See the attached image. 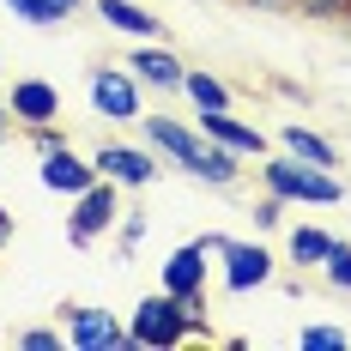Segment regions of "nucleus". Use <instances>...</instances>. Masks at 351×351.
Returning a JSON list of instances; mask_svg holds the SVG:
<instances>
[{
  "label": "nucleus",
  "mask_w": 351,
  "mask_h": 351,
  "mask_svg": "<svg viewBox=\"0 0 351 351\" xmlns=\"http://www.w3.org/2000/svg\"><path fill=\"white\" fill-rule=\"evenodd\" d=\"M91 104H97V115H109V121H134L140 115V91H134V79L128 73H91Z\"/></svg>",
  "instance_id": "nucleus-6"
},
{
  "label": "nucleus",
  "mask_w": 351,
  "mask_h": 351,
  "mask_svg": "<svg viewBox=\"0 0 351 351\" xmlns=\"http://www.w3.org/2000/svg\"><path fill=\"white\" fill-rule=\"evenodd\" d=\"M351 333H339V327H303V351H346Z\"/></svg>",
  "instance_id": "nucleus-20"
},
{
  "label": "nucleus",
  "mask_w": 351,
  "mask_h": 351,
  "mask_svg": "<svg viewBox=\"0 0 351 351\" xmlns=\"http://www.w3.org/2000/svg\"><path fill=\"white\" fill-rule=\"evenodd\" d=\"M182 339H194V321H188V309H182V297H145L140 309H134V327H128V346H182Z\"/></svg>",
  "instance_id": "nucleus-2"
},
{
  "label": "nucleus",
  "mask_w": 351,
  "mask_h": 351,
  "mask_svg": "<svg viewBox=\"0 0 351 351\" xmlns=\"http://www.w3.org/2000/svg\"><path fill=\"white\" fill-rule=\"evenodd\" d=\"M346 19H351V12H346Z\"/></svg>",
  "instance_id": "nucleus-28"
},
{
  "label": "nucleus",
  "mask_w": 351,
  "mask_h": 351,
  "mask_svg": "<svg viewBox=\"0 0 351 351\" xmlns=\"http://www.w3.org/2000/svg\"><path fill=\"white\" fill-rule=\"evenodd\" d=\"M145 134H152L158 152H170L188 176H206V182H218V188H224V182H237V152H230V145H218V140L206 145L200 134H188L182 121H170V115H152V121H145Z\"/></svg>",
  "instance_id": "nucleus-1"
},
{
  "label": "nucleus",
  "mask_w": 351,
  "mask_h": 351,
  "mask_svg": "<svg viewBox=\"0 0 351 351\" xmlns=\"http://www.w3.org/2000/svg\"><path fill=\"white\" fill-rule=\"evenodd\" d=\"M6 109H12V121L43 128V121H55V115H61V91H55V85H43V79H19Z\"/></svg>",
  "instance_id": "nucleus-8"
},
{
  "label": "nucleus",
  "mask_w": 351,
  "mask_h": 351,
  "mask_svg": "<svg viewBox=\"0 0 351 351\" xmlns=\"http://www.w3.org/2000/svg\"><path fill=\"white\" fill-rule=\"evenodd\" d=\"M261 176H267V188H273L279 200H315V206L339 200L333 170H315V164H303V158H273V164H261Z\"/></svg>",
  "instance_id": "nucleus-3"
},
{
  "label": "nucleus",
  "mask_w": 351,
  "mask_h": 351,
  "mask_svg": "<svg viewBox=\"0 0 351 351\" xmlns=\"http://www.w3.org/2000/svg\"><path fill=\"white\" fill-rule=\"evenodd\" d=\"M61 6H79V0H61Z\"/></svg>",
  "instance_id": "nucleus-27"
},
{
  "label": "nucleus",
  "mask_w": 351,
  "mask_h": 351,
  "mask_svg": "<svg viewBox=\"0 0 351 351\" xmlns=\"http://www.w3.org/2000/svg\"><path fill=\"white\" fill-rule=\"evenodd\" d=\"M303 12H321V19H346L351 12V0H297Z\"/></svg>",
  "instance_id": "nucleus-21"
},
{
  "label": "nucleus",
  "mask_w": 351,
  "mask_h": 351,
  "mask_svg": "<svg viewBox=\"0 0 351 351\" xmlns=\"http://www.w3.org/2000/svg\"><path fill=\"white\" fill-rule=\"evenodd\" d=\"M19 346H25V351H55V346H61V333H49V327H31Z\"/></svg>",
  "instance_id": "nucleus-23"
},
{
  "label": "nucleus",
  "mask_w": 351,
  "mask_h": 351,
  "mask_svg": "<svg viewBox=\"0 0 351 351\" xmlns=\"http://www.w3.org/2000/svg\"><path fill=\"white\" fill-rule=\"evenodd\" d=\"M321 273L339 285V291H351V248H346V243H333V248H327V261H321Z\"/></svg>",
  "instance_id": "nucleus-19"
},
{
  "label": "nucleus",
  "mask_w": 351,
  "mask_h": 351,
  "mask_svg": "<svg viewBox=\"0 0 351 351\" xmlns=\"http://www.w3.org/2000/svg\"><path fill=\"white\" fill-rule=\"evenodd\" d=\"M248 6H267V12H297V0H248Z\"/></svg>",
  "instance_id": "nucleus-24"
},
{
  "label": "nucleus",
  "mask_w": 351,
  "mask_h": 351,
  "mask_svg": "<svg viewBox=\"0 0 351 351\" xmlns=\"http://www.w3.org/2000/svg\"><path fill=\"white\" fill-rule=\"evenodd\" d=\"M273 279V254L261 243H224V285L230 291H254Z\"/></svg>",
  "instance_id": "nucleus-7"
},
{
  "label": "nucleus",
  "mask_w": 351,
  "mask_h": 351,
  "mask_svg": "<svg viewBox=\"0 0 351 351\" xmlns=\"http://www.w3.org/2000/svg\"><path fill=\"white\" fill-rule=\"evenodd\" d=\"M6 237H12V212L0 206V243H6Z\"/></svg>",
  "instance_id": "nucleus-25"
},
{
  "label": "nucleus",
  "mask_w": 351,
  "mask_h": 351,
  "mask_svg": "<svg viewBox=\"0 0 351 351\" xmlns=\"http://www.w3.org/2000/svg\"><path fill=\"white\" fill-rule=\"evenodd\" d=\"M182 91L200 104V115H206V109H230V91H224L212 73H200V67H188V73H182Z\"/></svg>",
  "instance_id": "nucleus-16"
},
{
  "label": "nucleus",
  "mask_w": 351,
  "mask_h": 351,
  "mask_svg": "<svg viewBox=\"0 0 351 351\" xmlns=\"http://www.w3.org/2000/svg\"><path fill=\"white\" fill-rule=\"evenodd\" d=\"M164 291H176V297H194V291H206V248H200V243L176 248L170 261H164Z\"/></svg>",
  "instance_id": "nucleus-11"
},
{
  "label": "nucleus",
  "mask_w": 351,
  "mask_h": 351,
  "mask_svg": "<svg viewBox=\"0 0 351 351\" xmlns=\"http://www.w3.org/2000/svg\"><path fill=\"white\" fill-rule=\"evenodd\" d=\"M134 67H140V79H145V85H158V91H176V85H182V73H188L170 49H158V43L134 55Z\"/></svg>",
  "instance_id": "nucleus-13"
},
{
  "label": "nucleus",
  "mask_w": 351,
  "mask_h": 351,
  "mask_svg": "<svg viewBox=\"0 0 351 351\" xmlns=\"http://www.w3.org/2000/svg\"><path fill=\"white\" fill-rule=\"evenodd\" d=\"M327 248H333V237H321V230H309V224L291 230V261H297V267H321Z\"/></svg>",
  "instance_id": "nucleus-17"
},
{
  "label": "nucleus",
  "mask_w": 351,
  "mask_h": 351,
  "mask_svg": "<svg viewBox=\"0 0 351 351\" xmlns=\"http://www.w3.org/2000/svg\"><path fill=\"white\" fill-rule=\"evenodd\" d=\"M6 128H12V109L0 104V140H6Z\"/></svg>",
  "instance_id": "nucleus-26"
},
{
  "label": "nucleus",
  "mask_w": 351,
  "mask_h": 351,
  "mask_svg": "<svg viewBox=\"0 0 351 351\" xmlns=\"http://www.w3.org/2000/svg\"><path fill=\"white\" fill-rule=\"evenodd\" d=\"M31 140H36V152H43V158H49V152H61V134H55V121H43V128H31Z\"/></svg>",
  "instance_id": "nucleus-22"
},
{
  "label": "nucleus",
  "mask_w": 351,
  "mask_h": 351,
  "mask_svg": "<svg viewBox=\"0 0 351 351\" xmlns=\"http://www.w3.org/2000/svg\"><path fill=\"white\" fill-rule=\"evenodd\" d=\"M67 346H79V351H121L128 346V327L109 315V309H73L67 315Z\"/></svg>",
  "instance_id": "nucleus-5"
},
{
  "label": "nucleus",
  "mask_w": 351,
  "mask_h": 351,
  "mask_svg": "<svg viewBox=\"0 0 351 351\" xmlns=\"http://www.w3.org/2000/svg\"><path fill=\"white\" fill-rule=\"evenodd\" d=\"M91 182H97V164H79L67 145L43 158V188H55V194H73V200H79V194H85Z\"/></svg>",
  "instance_id": "nucleus-10"
},
{
  "label": "nucleus",
  "mask_w": 351,
  "mask_h": 351,
  "mask_svg": "<svg viewBox=\"0 0 351 351\" xmlns=\"http://www.w3.org/2000/svg\"><path fill=\"white\" fill-rule=\"evenodd\" d=\"M91 164H97V176L121 182V188H145V182L158 176V170H152V158H145V152H134V145H104Z\"/></svg>",
  "instance_id": "nucleus-9"
},
{
  "label": "nucleus",
  "mask_w": 351,
  "mask_h": 351,
  "mask_svg": "<svg viewBox=\"0 0 351 351\" xmlns=\"http://www.w3.org/2000/svg\"><path fill=\"white\" fill-rule=\"evenodd\" d=\"M285 152L291 158H303V164H315V170H333V145L321 140V134H309V128H285Z\"/></svg>",
  "instance_id": "nucleus-15"
},
{
  "label": "nucleus",
  "mask_w": 351,
  "mask_h": 351,
  "mask_svg": "<svg viewBox=\"0 0 351 351\" xmlns=\"http://www.w3.org/2000/svg\"><path fill=\"white\" fill-rule=\"evenodd\" d=\"M200 134L218 140V145H230L237 158H261V152H267V140H261L254 128H243V121H230L224 109H206V115H200Z\"/></svg>",
  "instance_id": "nucleus-12"
},
{
  "label": "nucleus",
  "mask_w": 351,
  "mask_h": 351,
  "mask_svg": "<svg viewBox=\"0 0 351 351\" xmlns=\"http://www.w3.org/2000/svg\"><path fill=\"white\" fill-rule=\"evenodd\" d=\"M115 212H121V206H115V182L97 176V182L79 194V212H73V243H97L109 224H115Z\"/></svg>",
  "instance_id": "nucleus-4"
},
{
  "label": "nucleus",
  "mask_w": 351,
  "mask_h": 351,
  "mask_svg": "<svg viewBox=\"0 0 351 351\" xmlns=\"http://www.w3.org/2000/svg\"><path fill=\"white\" fill-rule=\"evenodd\" d=\"M6 6H12L25 25H61V19L73 12V6H61V0H6Z\"/></svg>",
  "instance_id": "nucleus-18"
},
{
  "label": "nucleus",
  "mask_w": 351,
  "mask_h": 351,
  "mask_svg": "<svg viewBox=\"0 0 351 351\" xmlns=\"http://www.w3.org/2000/svg\"><path fill=\"white\" fill-rule=\"evenodd\" d=\"M97 12H104L115 31H134V36H158V19L145 12V6H134V0H97Z\"/></svg>",
  "instance_id": "nucleus-14"
}]
</instances>
